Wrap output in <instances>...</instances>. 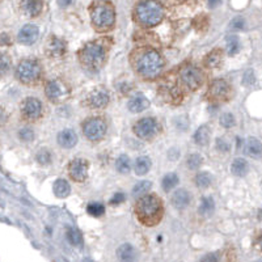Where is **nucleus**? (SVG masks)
<instances>
[{
	"mask_svg": "<svg viewBox=\"0 0 262 262\" xmlns=\"http://www.w3.org/2000/svg\"><path fill=\"white\" fill-rule=\"evenodd\" d=\"M46 51L49 54L50 57H61L66 53V43L63 39L58 37H51L47 42V46H46Z\"/></svg>",
	"mask_w": 262,
	"mask_h": 262,
	"instance_id": "dca6fc26",
	"label": "nucleus"
},
{
	"mask_svg": "<svg viewBox=\"0 0 262 262\" xmlns=\"http://www.w3.org/2000/svg\"><path fill=\"white\" fill-rule=\"evenodd\" d=\"M203 63L207 69H218L219 66L223 63V53L219 49L213 50L211 53H209L203 59Z\"/></svg>",
	"mask_w": 262,
	"mask_h": 262,
	"instance_id": "412c9836",
	"label": "nucleus"
},
{
	"mask_svg": "<svg viewBox=\"0 0 262 262\" xmlns=\"http://www.w3.org/2000/svg\"><path fill=\"white\" fill-rule=\"evenodd\" d=\"M36 159L41 165H47V164L51 163V153H50L49 150L42 149L37 152L36 155Z\"/></svg>",
	"mask_w": 262,
	"mask_h": 262,
	"instance_id": "c9c22d12",
	"label": "nucleus"
},
{
	"mask_svg": "<svg viewBox=\"0 0 262 262\" xmlns=\"http://www.w3.org/2000/svg\"><path fill=\"white\" fill-rule=\"evenodd\" d=\"M21 11L29 17H36L41 13L42 8H43V3L42 1H23L20 4Z\"/></svg>",
	"mask_w": 262,
	"mask_h": 262,
	"instance_id": "4be33fe9",
	"label": "nucleus"
},
{
	"mask_svg": "<svg viewBox=\"0 0 262 262\" xmlns=\"http://www.w3.org/2000/svg\"><path fill=\"white\" fill-rule=\"evenodd\" d=\"M11 57L5 53H0V76L5 75L11 69Z\"/></svg>",
	"mask_w": 262,
	"mask_h": 262,
	"instance_id": "473e14b6",
	"label": "nucleus"
},
{
	"mask_svg": "<svg viewBox=\"0 0 262 262\" xmlns=\"http://www.w3.org/2000/svg\"><path fill=\"white\" fill-rule=\"evenodd\" d=\"M253 81H255V75H253L252 71H248V73L245 74V76H244V83L253 84Z\"/></svg>",
	"mask_w": 262,
	"mask_h": 262,
	"instance_id": "c03bdc74",
	"label": "nucleus"
},
{
	"mask_svg": "<svg viewBox=\"0 0 262 262\" xmlns=\"http://www.w3.org/2000/svg\"><path fill=\"white\" fill-rule=\"evenodd\" d=\"M210 135H211V131H210L209 126H201L194 134V142L198 146H206L210 141Z\"/></svg>",
	"mask_w": 262,
	"mask_h": 262,
	"instance_id": "5701e85b",
	"label": "nucleus"
},
{
	"mask_svg": "<svg viewBox=\"0 0 262 262\" xmlns=\"http://www.w3.org/2000/svg\"><path fill=\"white\" fill-rule=\"evenodd\" d=\"M134 17L138 23L147 28L156 27L164 17V8L156 1H141L135 5Z\"/></svg>",
	"mask_w": 262,
	"mask_h": 262,
	"instance_id": "20e7f679",
	"label": "nucleus"
},
{
	"mask_svg": "<svg viewBox=\"0 0 262 262\" xmlns=\"http://www.w3.org/2000/svg\"><path fill=\"white\" fill-rule=\"evenodd\" d=\"M245 152H247V155L255 157V159H259L261 156V143H260V141H257L255 138L248 139L247 143H245Z\"/></svg>",
	"mask_w": 262,
	"mask_h": 262,
	"instance_id": "bb28decb",
	"label": "nucleus"
},
{
	"mask_svg": "<svg viewBox=\"0 0 262 262\" xmlns=\"http://www.w3.org/2000/svg\"><path fill=\"white\" fill-rule=\"evenodd\" d=\"M115 168L119 173H129L130 168H131V163H130V157L126 155H122L118 157L117 163H115Z\"/></svg>",
	"mask_w": 262,
	"mask_h": 262,
	"instance_id": "2f4dec72",
	"label": "nucleus"
},
{
	"mask_svg": "<svg viewBox=\"0 0 262 262\" xmlns=\"http://www.w3.org/2000/svg\"><path fill=\"white\" fill-rule=\"evenodd\" d=\"M209 96L211 100L215 101H222V100L228 99L229 96V85L225 80L217 79L214 80L209 88Z\"/></svg>",
	"mask_w": 262,
	"mask_h": 262,
	"instance_id": "f8f14e48",
	"label": "nucleus"
},
{
	"mask_svg": "<svg viewBox=\"0 0 262 262\" xmlns=\"http://www.w3.org/2000/svg\"><path fill=\"white\" fill-rule=\"evenodd\" d=\"M134 169H135V173L138 176L146 175L147 172L151 169V160L147 156H141L135 160V165H134Z\"/></svg>",
	"mask_w": 262,
	"mask_h": 262,
	"instance_id": "b1692460",
	"label": "nucleus"
},
{
	"mask_svg": "<svg viewBox=\"0 0 262 262\" xmlns=\"http://www.w3.org/2000/svg\"><path fill=\"white\" fill-rule=\"evenodd\" d=\"M160 131L159 123L153 118H143L134 125V133L143 141H151Z\"/></svg>",
	"mask_w": 262,
	"mask_h": 262,
	"instance_id": "6e6552de",
	"label": "nucleus"
},
{
	"mask_svg": "<svg viewBox=\"0 0 262 262\" xmlns=\"http://www.w3.org/2000/svg\"><path fill=\"white\" fill-rule=\"evenodd\" d=\"M19 135H20V138L25 142L32 141V139L35 138V133H33V130L29 129V127H24L23 130H20Z\"/></svg>",
	"mask_w": 262,
	"mask_h": 262,
	"instance_id": "ea45409f",
	"label": "nucleus"
},
{
	"mask_svg": "<svg viewBox=\"0 0 262 262\" xmlns=\"http://www.w3.org/2000/svg\"><path fill=\"white\" fill-rule=\"evenodd\" d=\"M213 183V176L210 175L209 172H201L198 173L197 177H195V185L201 189H206L209 187Z\"/></svg>",
	"mask_w": 262,
	"mask_h": 262,
	"instance_id": "c756f323",
	"label": "nucleus"
},
{
	"mask_svg": "<svg viewBox=\"0 0 262 262\" xmlns=\"http://www.w3.org/2000/svg\"><path fill=\"white\" fill-rule=\"evenodd\" d=\"M190 199H191V195L187 190L179 189L176 190L175 194L172 195V205L177 210H184L189 206Z\"/></svg>",
	"mask_w": 262,
	"mask_h": 262,
	"instance_id": "a211bd4d",
	"label": "nucleus"
},
{
	"mask_svg": "<svg viewBox=\"0 0 262 262\" xmlns=\"http://www.w3.org/2000/svg\"><path fill=\"white\" fill-rule=\"evenodd\" d=\"M67 237H69V240L71 241V244H74V245L80 247V245L83 244V237H81V233H80L77 229H75V228L69 229V232H67Z\"/></svg>",
	"mask_w": 262,
	"mask_h": 262,
	"instance_id": "58836bf2",
	"label": "nucleus"
},
{
	"mask_svg": "<svg viewBox=\"0 0 262 262\" xmlns=\"http://www.w3.org/2000/svg\"><path fill=\"white\" fill-rule=\"evenodd\" d=\"M45 93L50 101L59 103L69 96V88L66 87L65 83H62L59 80H51L46 84Z\"/></svg>",
	"mask_w": 262,
	"mask_h": 262,
	"instance_id": "9d476101",
	"label": "nucleus"
},
{
	"mask_svg": "<svg viewBox=\"0 0 262 262\" xmlns=\"http://www.w3.org/2000/svg\"><path fill=\"white\" fill-rule=\"evenodd\" d=\"M232 173L237 177H243V176L247 175L248 172V163L247 160L243 159V157H237V159L233 160V163L231 165Z\"/></svg>",
	"mask_w": 262,
	"mask_h": 262,
	"instance_id": "a878e982",
	"label": "nucleus"
},
{
	"mask_svg": "<svg viewBox=\"0 0 262 262\" xmlns=\"http://www.w3.org/2000/svg\"><path fill=\"white\" fill-rule=\"evenodd\" d=\"M177 184H179V176L176 175V173H168V175L164 176L161 187H163V189L165 191H169V190L177 187Z\"/></svg>",
	"mask_w": 262,
	"mask_h": 262,
	"instance_id": "7c9ffc66",
	"label": "nucleus"
},
{
	"mask_svg": "<svg viewBox=\"0 0 262 262\" xmlns=\"http://www.w3.org/2000/svg\"><path fill=\"white\" fill-rule=\"evenodd\" d=\"M38 28L33 24H28L25 27H23V29L19 32V36H17V39H19L20 43L23 45H32L37 41L38 38Z\"/></svg>",
	"mask_w": 262,
	"mask_h": 262,
	"instance_id": "2eb2a0df",
	"label": "nucleus"
},
{
	"mask_svg": "<svg viewBox=\"0 0 262 262\" xmlns=\"http://www.w3.org/2000/svg\"><path fill=\"white\" fill-rule=\"evenodd\" d=\"M134 69L145 79H156L163 73L164 61L161 55L155 50H143L134 61Z\"/></svg>",
	"mask_w": 262,
	"mask_h": 262,
	"instance_id": "f03ea898",
	"label": "nucleus"
},
{
	"mask_svg": "<svg viewBox=\"0 0 262 262\" xmlns=\"http://www.w3.org/2000/svg\"><path fill=\"white\" fill-rule=\"evenodd\" d=\"M70 177L75 181H84L88 176V161L84 159L73 160L69 165Z\"/></svg>",
	"mask_w": 262,
	"mask_h": 262,
	"instance_id": "ddd939ff",
	"label": "nucleus"
},
{
	"mask_svg": "<svg viewBox=\"0 0 262 262\" xmlns=\"http://www.w3.org/2000/svg\"><path fill=\"white\" fill-rule=\"evenodd\" d=\"M88 214H91L92 217H101L105 213V207H104L101 203H97V202H93V203H89L87 209Z\"/></svg>",
	"mask_w": 262,
	"mask_h": 262,
	"instance_id": "f704fd0d",
	"label": "nucleus"
},
{
	"mask_svg": "<svg viewBox=\"0 0 262 262\" xmlns=\"http://www.w3.org/2000/svg\"><path fill=\"white\" fill-rule=\"evenodd\" d=\"M92 25L96 31L108 32L111 31L115 23V12L111 3L96 1L91 5Z\"/></svg>",
	"mask_w": 262,
	"mask_h": 262,
	"instance_id": "39448f33",
	"label": "nucleus"
},
{
	"mask_svg": "<svg viewBox=\"0 0 262 262\" xmlns=\"http://www.w3.org/2000/svg\"><path fill=\"white\" fill-rule=\"evenodd\" d=\"M201 262H219V253H211V255L205 256L201 260Z\"/></svg>",
	"mask_w": 262,
	"mask_h": 262,
	"instance_id": "37998d69",
	"label": "nucleus"
},
{
	"mask_svg": "<svg viewBox=\"0 0 262 262\" xmlns=\"http://www.w3.org/2000/svg\"><path fill=\"white\" fill-rule=\"evenodd\" d=\"M123 199H125V195H123L122 193H118V194H115V195H114L113 199L111 201V203L112 205H115V203H119V202H122Z\"/></svg>",
	"mask_w": 262,
	"mask_h": 262,
	"instance_id": "a18cd8bd",
	"label": "nucleus"
},
{
	"mask_svg": "<svg viewBox=\"0 0 262 262\" xmlns=\"http://www.w3.org/2000/svg\"><path fill=\"white\" fill-rule=\"evenodd\" d=\"M135 214L145 225H155L163 217V203L155 194H146L138 199Z\"/></svg>",
	"mask_w": 262,
	"mask_h": 262,
	"instance_id": "f257e3e1",
	"label": "nucleus"
},
{
	"mask_svg": "<svg viewBox=\"0 0 262 262\" xmlns=\"http://www.w3.org/2000/svg\"><path fill=\"white\" fill-rule=\"evenodd\" d=\"M42 67L36 59H24L16 69L17 79L25 85H35L41 79Z\"/></svg>",
	"mask_w": 262,
	"mask_h": 262,
	"instance_id": "423d86ee",
	"label": "nucleus"
},
{
	"mask_svg": "<svg viewBox=\"0 0 262 262\" xmlns=\"http://www.w3.org/2000/svg\"><path fill=\"white\" fill-rule=\"evenodd\" d=\"M54 193L58 198H66L71 193V187L66 180L59 179L54 184Z\"/></svg>",
	"mask_w": 262,
	"mask_h": 262,
	"instance_id": "393cba45",
	"label": "nucleus"
},
{
	"mask_svg": "<svg viewBox=\"0 0 262 262\" xmlns=\"http://www.w3.org/2000/svg\"><path fill=\"white\" fill-rule=\"evenodd\" d=\"M202 156L198 155V153H191V155L187 156V167H189V169H198V168L201 167L202 164Z\"/></svg>",
	"mask_w": 262,
	"mask_h": 262,
	"instance_id": "4c0bfd02",
	"label": "nucleus"
},
{
	"mask_svg": "<svg viewBox=\"0 0 262 262\" xmlns=\"http://www.w3.org/2000/svg\"><path fill=\"white\" fill-rule=\"evenodd\" d=\"M215 210V203H214V199L210 197H205L202 199L201 205H199V213L205 217H209L214 213Z\"/></svg>",
	"mask_w": 262,
	"mask_h": 262,
	"instance_id": "cd10ccee",
	"label": "nucleus"
},
{
	"mask_svg": "<svg viewBox=\"0 0 262 262\" xmlns=\"http://www.w3.org/2000/svg\"><path fill=\"white\" fill-rule=\"evenodd\" d=\"M107 42V39L89 42L80 50L79 58L84 67L89 70H99L103 67L108 57Z\"/></svg>",
	"mask_w": 262,
	"mask_h": 262,
	"instance_id": "7ed1b4c3",
	"label": "nucleus"
},
{
	"mask_svg": "<svg viewBox=\"0 0 262 262\" xmlns=\"http://www.w3.org/2000/svg\"><path fill=\"white\" fill-rule=\"evenodd\" d=\"M21 114L28 121H36L42 115V104L36 97H28L21 103Z\"/></svg>",
	"mask_w": 262,
	"mask_h": 262,
	"instance_id": "9b49d317",
	"label": "nucleus"
},
{
	"mask_svg": "<svg viewBox=\"0 0 262 262\" xmlns=\"http://www.w3.org/2000/svg\"><path fill=\"white\" fill-rule=\"evenodd\" d=\"M117 256L121 262H138L137 249L130 244H123L118 248Z\"/></svg>",
	"mask_w": 262,
	"mask_h": 262,
	"instance_id": "f3484780",
	"label": "nucleus"
},
{
	"mask_svg": "<svg viewBox=\"0 0 262 262\" xmlns=\"http://www.w3.org/2000/svg\"><path fill=\"white\" fill-rule=\"evenodd\" d=\"M150 187H151V183H150V181H139V183L134 187L133 195L134 197H141L143 194L146 195V193L149 191Z\"/></svg>",
	"mask_w": 262,
	"mask_h": 262,
	"instance_id": "72a5a7b5",
	"label": "nucleus"
},
{
	"mask_svg": "<svg viewBox=\"0 0 262 262\" xmlns=\"http://www.w3.org/2000/svg\"><path fill=\"white\" fill-rule=\"evenodd\" d=\"M58 143L63 149H73V147H75L76 143H77V135H76V133L73 131V130H63V131L58 134Z\"/></svg>",
	"mask_w": 262,
	"mask_h": 262,
	"instance_id": "6ab92c4d",
	"label": "nucleus"
},
{
	"mask_svg": "<svg viewBox=\"0 0 262 262\" xmlns=\"http://www.w3.org/2000/svg\"><path fill=\"white\" fill-rule=\"evenodd\" d=\"M244 25H245V23H244V19H241V17H236L231 24L232 29H243Z\"/></svg>",
	"mask_w": 262,
	"mask_h": 262,
	"instance_id": "79ce46f5",
	"label": "nucleus"
},
{
	"mask_svg": "<svg viewBox=\"0 0 262 262\" xmlns=\"http://www.w3.org/2000/svg\"><path fill=\"white\" fill-rule=\"evenodd\" d=\"M180 79H181V83L190 89V91H195L198 88L201 87L202 83H203V75H202V71L199 69H197L195 66H185L181 73H180Z\"/></svg>",
	"mask_w": 262,
	"mask_h": 262,
	"instance_id": "1a4fd4ad",
	"label": "nucleus"
},
{
	"mask_svg": "<svg viewBox=\"0 0 262 262\" xmlns=\"http://www.w3.org/2000/svg\"><path fill=\"white\" fill-rule=\"evenodd\" d=\"M109 103V93L104 89H96L88 96L87 104L92 109H103Z\"/></svg>",
	"mask_w": 262,
	"mask_h": 262,
	"instance_id": "4468645a",
	"label": "nucleus"
},
{
	"mask_svg": "<svg viewBox=\"0 0 262 262\" xmlns=\"http://www.w3.org/2000/svg\"><path fill=\"white\" fill-rule=\"evenodd\" d=\"M229 143H228L227 141H225V138H218L217 139V149L219 150V151L222 152H227L229 151Z\"/></svg>",
	"mask_w": 262,
	"mask_h": 262,
	"instance_id": "a19ab883",
	"label": "nucleus"
},
{
	"mask_svg": "<svg viewBox=\"0 0 262 262\" xmlns=\"http://www.w3.org/2000/svg\"><path fill=\"white\" fill-rule=\"evenodd\" d=\"M127 107H129L130 112H133V113H141L150 107V101L142 93H139V95H135L130 99Z\"/></svg>",
	"mask_w": 262,
	"mask_h": 262,
	"instance_id": "aec40b11",
	"label": "nucleus"
},
{
	"mask_svg": "<svg viewBox=\"0 0 262 262\" xmlns=\"http://www.w3.org/2000/svg\"><path fill=\"white\" fill-rule=\"evenodd\" d=\"M83 133L89 141H101L107 134V122L99 117L88 118L83 123Z\"/></svg>",
	"mask_w": 262,
	"mask_h": 262,
	"instance_id": "0eeeda50",
	"label": "nucleus"
},
{
	"mask_svg": "<svg viewBox=\"0 0 262 262\" xmlns=\"http://www.w3.org/2000/svg\"><path fill=\"white\" fill-rule=\"evenodd\" d=\"M219 123L221 126H223L225 129H231L236 125V119L233 117V114L231 113H225L221 115V119H219Z\"/></svg>",
	"mask_w": 262,
	"mask_h": 262,
	"instance_id": "e433bc0d",
	"label": "nucleus"
},
{
	"mask_svg": "<svg viewBox=\"0 0 262 262\" xmlns=\"http://www.w3.org/2000/svg\"><path fill=\"white\" fill-rule=\"evenodd\" d=\"M225 49L229 55H235L240 51V39L236 36H229L225 39Z\"/></svg>",
	"mask_w": 262,
	"mask_h": 262,
	"instance_id": "c85d7f7f",
	"label": "nucleus"
}]
</instances>
